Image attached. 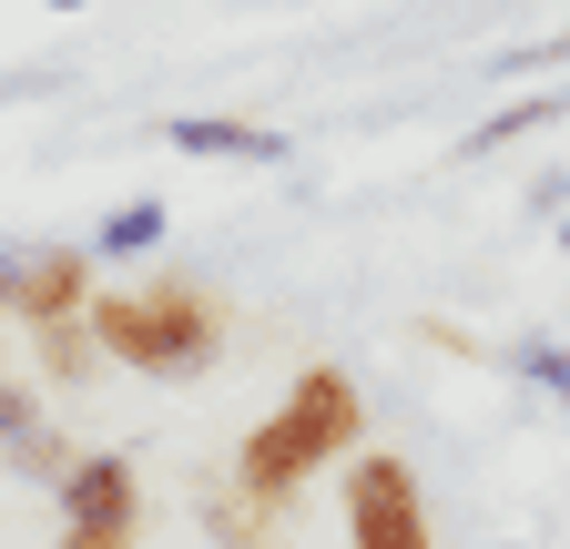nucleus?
<instances>
[{
	"label": "nucleus",
	"instance_id": "nucleus-10",
	"mask_svg": "<svg viewBox=\"0 0 570 549\" xmlns=\"http://www.w3.org/2000/svg\"><path fill=\"white\" fill-rule=\"evenodd\" d=\"M174 234V214H164V193H132V203H112V214L92 224V264H112V254H154Z\"/></svg>",
	"mask_w": 570,
	"mask_h": 549
},
{
	"label": "nucleus",
	"instance_id": "nucleus-9",
	"mask_svg": "<svg viewBox=\"0 0 570 549\" xmlns=\"http://www.w3.org/2000/svg\"><path fill=\"white\" fill-rule=\"evenodd\" d=\"M550 122H570V92H520V102H499L459 153H510V143H530V132H550Z\"/></svg>",
	"mask_w": 570,
	"mask_h": 549
},
{
	"label": "nucleus",
	"instance_id": "nucleus-3",
	"mask_svg": "<svg viewBox=\"0 0 570 549\" xmlns=\"http://www.w3.org/2000/svg\"><path fill=\"white\" fill-rule=\"evenodd\" d=\"M51 509H61L51 549H142V468H132V448H82L71 478L51 489Z\"/></svg>",
	"mask_w": 570,
	"mask_h": 549
},
{
	"label": "nucleus",
	"instance_id": "nucleus-14",
	"mask_svg": "<svg viewBox=\"0 0 570 549\" xmlns=\"http://www.w3.org/2000/svg\"><path fill=\"white\" fill-rule=\"evenodd\" d=\"M560 254H570V214H560Z\"/></svg>",
	"mask_w": 570,
	"mask_h": 549
},
{
	"label": "nucleus",
	"instance_id": "nucleus-8",
	"mask_svg": "<svg viewBox=\"0 0 570 549\" xmlns=\"http://www.w3.org/2000/svg\"><path fill=\"white\" fill-rule=\"evenodd\" d=\"M71 458H82V448H71V428H61V418H31V428H11V438H0V468H11L21 489H61V478H71Z\"/></svg>",
	"mask_w": 570,
	"mask_h": 549
},
{
	"label": "nucleus",
	"instance_id": "nucleus-4",
	"mask_svg": "<svg viewBox=\"0 0 570 549\" xmlns=\"http://www.w3.org/2000/svg\"><path fill=\"white\" fill-rule=\"evenodd\" d=\"M346 549H439L428 539V489L397 448L346 458Z\"/></svg>",
	"mask_w": 570,
	"mask_h": 549
},
{
	"label": "nucleus",
	"instance_id": "nucleus-6",
	"mask_svg": "<svg viewBox=\"0 0 570 549\" xmlns=\"http://www.w3.org/2000/svg\"><path fill=\"white\" fill-rule=\"evenodd\" d=\"M164 143L194 153V163H285V132L235 122V112H174V122H164Z\"/></svg>",
	"mask_w": 570,
	"mask_h": 549
},
{
	"label": "nucleus",
	"instance_id": "nucleus-11",
	"mask_svg": "<svg viewBox=\"0 0 570 549\" xmlns=\"http://www.w3.org/2000/svg\"><path fill=\"white\" fill-rule=\"evenodd\" d=\"M204 529L225 539V549H265V539H275V509H255V499H245V509H235V499H204Z\"/></svg>",
	"mask_w": 570,
	"mask_h": 549
},
{
	"label": "nucleus",
	"instance_id": "nucleus-2",
	"mask_svg": "<svg viewBox=\"0 0 570 549\" xmlns=\"http://www.w3.org/2000/svg\"><path fill=\"white\" fill-rule=\"evenodd\" d=\"M82 326H92L102 367H132V377H164V387L204 377L214 357L235 347V306L214 296L204 274H184V264H164V274H132V286H92Z\"/></svg>",
	"mask_w": 570,
	"mask_h": 549
},
{
	"label": "nucleus",
	"instance_id": "nucleus-1",
	"mask_svg": "<svg viewBox=\"0 0 570 549\" xmlns=\"http://www.w3.org/2000/svg\"><path fill=\"white\" fill-rule=\"evenodd\" d=\"M367 448V387H356L346 367H296V387H285L265 418L235 438V499H255V509H296L316 478L336 468V458H356Z\"/></svg>",
	"mask_w": 570,
	"mask_h": 549
},
{
	"label": "nucleus",
	"instance_id": "nucleus-12",
	"mask_svg": "<svg viewBox=\"0 0 570 549\" xmlns=\"http://www.w3.org/2000/svg\"><path fill=\"white\" fill-rule=\"evenodd\" d=\"M520 377H540V387H550V397L570 407V357L550 347V336H530V347H520Z\"/></svg>",
	"mask_w": 570,
	"mask_h": 549
},
{
	"label": "nucleus",
	"instance_id": "nucleus-7",
	"mask_svg": "<svg viewBox=\"0 0 570 549\" xmlns=\"http://www.w3.org/2000/svg\"><path fill=\"white\" fill-rule=\"evenodd\" d=\"M31 367H41L51 397H71V387H92V377H102V347H92V326H82V316H61V326H31Z\"/></svg>",
	"mask_w": 570,
	"mask_h": 549
},
{
	"label": "nucleus",
	"instance_id": "nucleus-15",
	"mask_svg": "<svg viewBox=\"0 0 570 549\" xmlns=\"http://www.w3.org/2000/svg\"><path fill=\"white\" fill-rule=\"evenodd\" d=\"M0 387H11V357H0Z\"/></svg>",
	"mask_w": 570,
	"mask_h": 549
},
{
	"label": "nucleus",
	"instance_id": "nucleus-5",
	"mask_svg": "<svg viewBox=\"0 0 570 549\" xmlns=\"http://www.w3.org/2000/svg\"><path fill=\"white\" fill-rule=\"evenodd\" d=\"M92 286H102L92 244H31V254L11 264V326L31 336V326H61V316H82V306H92Z\"/></svg>",
	"mask_w": 570,
	"mask_h": 549
},
{
	"label": "nucleus",
	"instance_id": "nucleus-13",
	"mask_svg": "<svg viewBox=\"0 0 570 549\" xmlns=\"http://www.w3.org/2000/svg\"><path fill=\"white\" fill-rule=\"evenodd\" d=\"M51 11H92V0H51Z\"/></svg>",
	"mask_w": 570,
	"mask_h": 549
}]
</instances>
